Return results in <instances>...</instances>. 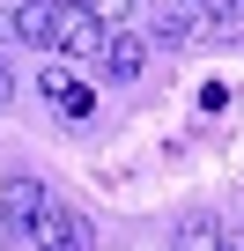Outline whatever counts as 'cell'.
<instances>
[{
	"label": "cell",
	"mask_w": 244,
	"mask_h": 251,
	"mask_svg": "<svg viewBox=\"0 0 244 251\" xmlns=\"http://www.w3.org/2000/svg\"><path fill=\"white\" fill-rule=\"evenodd\" d=\"M30 244H37V251H96V229H89L81 207H67V200L45 192V207H37V222H30Z\"/></svg>",
	"instance_id": "6da1fadb"
},
{
	"label": "cell",
	"mask_w": 244,
	"mask_h": 251,
	"mask_svg": "<svg viewBox=\"0 0 244 251\" xmlns=\"http://www.w3.org/2000/svg\"><path fill=\"white\" fill-rule=\"evenodd\" d=\"M104 15H89L81 0H59V23H52V52H67V59H104Z\"/></svg>",
	"instance_id": "7a4b0ae2"
},
{
	"label": "cell",
	"mask_w": 244,
	"mask_h": 251,
	"mask_svg": "<svg viewBox=\"0 0 244 251\" xmlns=\"http://www.w3.org/2000/svg\"><path fill=\"white\" fill-rule=\"evenodd\" d=\"M37 207H45V185L37 177H8V185H0V229H8V236H30Z\"/></svg>",
	"instance_id": "3957f363"
},
{
	"label": "cell",
	"mask_w": 244,
	"mask_h": 251,
	"mask_svg": "<svg viewBox=\"0 0 244 251\" xmlns=\"http://www.w3.org/2000/svg\"><path fill=\"white\" fill-rule=\"evenodd\" d=\"M45 96H52V111H59V118H67V126H81V118H89V111H96V103H89V81H81V74H67V67H59V59H52V67H45Z\"/></svg>",
	"instance_id": "277c9868"
},
{
	"label": "cell",
	"mask_w": 244,
	"mask_h": 251,
	"mask_svg": "<svg viewBox=\"0 0 244 251\" xmlns=\"http://www.w3.org/2000/svg\"><path fill=\"white\" fill-rule=\"evenodd\" d=\"M96 67H104L111 81H134V74L148 67V37H141V30H111V37H104V59H96Z\"/></svg>",
	"instance_id": "5b68a950"
},
{
	"label": "cell",
	"mask_w": 244,
	"mask_h": 251,
	"mask_svg": "<svg viewBox=\"0 0 244 251\" xmlns=\"http://www.w3.org/2000/svg\"><path fill=\"white\" fill-rule=\"evenodd\" d=\"M207 0H156V37H200Z\"/></svg>",
	"instance_id": "8992f818"
},
{
	"label": "cell",
	"mask_w": 244,
	"mask_h": 251,
	"mask_svg": "<svg viewBox=\"0 0 244 251\" xmlns=\"http://www.w3.org/2000/svg\"><path fill=\"white\" fill-rule=\"evenodd\" d=\"M52 23H59V0H15V37L23 45H52Z\"/></svg>",
	"instance_id": "52a82bcc"
},
{
	"label": "cell",
	"mask_w": 244,
	"mask_h": 251,
	"mask_svg": "<svg viewBox=\"0 0 244 251\" xmlns=\"http://www.w3.org/2000/svg\"><path fill=\"white\" fill-rule=\"evenodd\" d=\"M178 251H222V222L215 214H185L178 222Z\"/></svg>",
	"instance_id": "ba28073f"
},
{
	"label": "cell",
	"mask_w": 244,
	"mask_h": 251,
	"mask_svg": "<svg viewBox=\"0 0 244 251\" xmlns=\"http://www.w3.org/2000/svg\"><path fill=\"white\" fill-rule=\"evenodd\" d=\"M81 8H89V15H104V23H111V15H134V0H81Z\"/></svg>",
	"instance_id": "9c48e42d"
},
{
	"label": "cell",
	"mask_w": 244,
	"mask_h": 251,
	"mask_svg": "<svg viewBox=\"0 0 244 251\" xmlns=\"http://www.w3.org/2000/svg\"><path fill=\"white\" fill-rule=\"evenodd\" d=\"M8 37H15V0H0V52H8Z\"/></svg>",
	"instance_id": "30bf717a"
},
{
	"label": "cell",
	"mask_w": 244,
	"mask_h": 251,
	"mask_svg": "<svg viewBox=\"0 0 244 251\" xmlns=\"http://www.w3.org/2000/svg\"><path fill=\"white\" fill-rule=\"evenodd\" d=\"M8 103H15V67L0 59V111H8Z\"/></svg>",
	"instance_id": "8fae6325"
},
{
	"label": "cell",
	"mask_w": 244,
	"mask_h": 251,
	"mask_svg": "<svg viewBox=\"0 0 244 251\" xmlns=\"http://www.w3.org/2000/svg\"><path fill=\"white\" fill-rule=\"evenodd\" d=\"M222 251H244V229H237V236H222Z\"/></svg>",
	"instance_id": "7c38bea8"
}]
</instances>
